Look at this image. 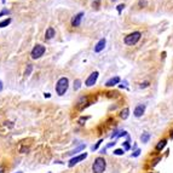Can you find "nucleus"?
Returning <instances> with one entry per match:
<instances>
[{"label":"nucleus","mask_w":173,"mask_h":173,"mask_svg":"<svg viewBox=\"0 0 173 173\" xmlns=\"http://www.w3.org/2000/svg\"><path fill=\"white\" fill-rule=\"evenodd\" d=\"M124 153H125L124 149H116V150H114V154H115V155H122Z\"/></svg>","instance_id":"obj_19"},{"label":"nucleus","mask_w":173,"mask_h":173,"mask_svg":"<svg viewBox=\"0 0 173 173\" xmlns=\"http://www.w3.org/2000/svg\"><path fill=\"white\" fill-rule=\"evenodd\" d=\"M128 115H130V109H128V108H125V109L121 111L120 117H121V119H124V120H126V119L128 117Z\"/></svg>","instance_id":"obj_13"},{"label":"nucleus","mask_w":173,"mask_h":173,"mask_svg":"<svg viewBox=\"0 0 173 173\" xmlns=\"http://www.w3.org/2000/svg\"><path fill=\"white\" fill-rule=\"evenodd\" d=\"M98 6H99V0H96V2H93V7L98 8Z\"/></svg>","instance_id":"obj_28"},{"label":"nucleus","mask_w":173,"mask_h":173,"mask_svg":"<svg viewBox=\"0 0 173 173\" xmlns=\"http://www.w3.org/2000/svg\"><path fill=\"white\" fill-rule=\"evenodd\" d=\"M45 51H46V49H45L44 45H41V44L35 45V46L33 47V50H32V58H33V59L40 58V57L45 53Z\"/></svg>","instance_id":"obj_4"},{"label":"nucleus","mask_w":173,"mask_h":173,"mask_svg":"<svg viewBox=\"0 0 173 173\" xmlns=\"http://www.w3.org/2000/svg\"><path fill=\"white\" fill-rule=\"evenodd\" d=\"M98 75H99V73H98V72H93V73H91V74L88 75V78L86 79V81H85V85H86L87 87L93 86V85L97 83Z\"/></svg>","instance_id":"obj_5"},{"label":"nucleus","mask_w":173,"mask_h":173,"mask_svg":"<svg viewBox=\"0 0 173 173\" xmlns=\"http://www.w3.org/2000/svg\"><path fill=\"white\" fill-rule=\"evenodd\" d=\"M1 2H2V4H5V0H1Z\"/></svg>","instance_id":"obj_33"},{"label":"nucleus","mask_w":173,"mask_h":173,"mask_svg":"<svg viewBox=\"0 0 173 173\" xmlns=\"http://www.w3.org/2000/svg\"><path fill=\"white\" fill-rule=\"evenodd\" d=\"M144 111H145V104H138V105L134 108L133 114H134L136 117H141V116H143Z\"/></svg>","instance_id":"obj_8"},{"label":"nucleus","mask_w":173,"mask_h":173,"mask_svg":"<svg viewBox=\"0 0 173 173\" xmlns=\"http://www.w3.org/2000/svg\"><path fill=\"white\" fill-rule=\"evenodd\" d=\"M107 167V162L103 158H97L92 165V171L93 173H103L105 171Z\"/></svg>","instance_id":"obj_2"},{"label":"nucleus","mask_w":173,"mask_h":173,"mask_svg":"<svg viewBox=\"0 0 173 173\" xmlns=\"http://www.w3.org/2000/svg\"><path fill=\"white\" fill-rule=\"evenodd\" d=\"M160 160H161V158H160V156H159V158H156V159L153 161V164H151V165H153V166H156V165H158V162H159Z\"/></svg>","instance_id":"obj_26"},{"label":"nucleus","mask_w":173,"mask_h":173,"mask_svg":"<svg viewBox=\"0 0 173 173\" xmlns=\"http://www.w3.org/2000/svg\"><path fill=\"white\" fill-rule=\"evenodd\" d=\"M84 148H85V144H81V145H80L79 148H76L75 150H73V151H70V153H69V155H74L75 153H78V151H80V150H83Z\"/></svg>","instance_id":"obj_18"},{"label":"nucleus","mask_w":173,"mask_h":173,"mask_svg":"<svg viewBox=\"0 0 173 173\" xmlns=\"http://www.w3.org/2000/svg\"><path fill=\"white\" fill-rule=\"evenodd\" d=\"M32 69H33L32 64H28V69L25 70V75H27V76H28V75H30V73H32Z\"/></svg>","instance_id":"obj_20"},{"label":"nucleus","mask_w":173,"mask_h":173,"mask_svg":"<svg viewBox=\"0 0 173 173\" xmlns=\"http://www.w3.org/2000/svg\"><path fill=\"white\" fill-rule=\"evenodd\" d=\"M166 145H167V139H166V138H164V139L159 141V143L155 145V150H156V151H161Z\"/></svg>","instance_id":"obj_11"},{"label":"nucleus","mask_w":173,"mask_h":173,"mask_svg":"<svg viewBox=\"0 0 173 173\" xmlns=\"http://www.w3.org/2000/svg\"><path fill=\"white\" fill-rule=\"evenodd\" d=\"M119 83H120V78H119V76H114V78H111V79H109V80L107 81L105 86L113 87V86H115V85H117Z\"/></svg>","instance_id":"obj_12"},{"label":"nucleus","mask_w":173,"mask_h":173,"mask_svg":"<svg viewBox=\"0 0 173 173\" xmlns=\"http://www.w3.org/2000/svg\"><path fill=\"white\" fill-rule=\"evenodd\" d=\"M113 1H114V0H113Z\"/></svg>","instance_id":"obj_34"},{"label":"nucleus","mask_w":173,"mask_h":173,"mask_svg":"<svg viewBox=\"0 0 173 173\" xmlns=\"http://www.w3.org/2000/svg\"><path fill=\"white\" fill-rule=\"evenodd\" d=\"M55 35H56V32H55V29L52 27H50V28L46 29V33H45V39L46 40H51Z\"/></svg>","instance_id":"obj_10"},{"label":"nucleus","mask_w":173,"mask_h":173,"mask_svg":"<svg viewBox=\"0 0 173 173\" xmlns=\"http://www.w3.org/2000/svg\"><path fill=\"white\" fill-rule=\"evenodd\" d=\"M105 39H100L97 44H96V46H94V52H102L103 50H104V47H105Z\"/></svg>","instance_id":"obj_9"},{"label":"nucleus","mask_w":173,"mask_h":173,"mask_svg":"<svg viewBox=\"0 0 173 173\" xmlns=\"http://www.w3.org/2000/svg\"><path fill=\"white\" fill-rule=\"evenodd\" d=\"M83 17H84V12H79L78 15H75V16L72 18V25H73V27H79V25L81 24Z\"/></svg>","instance_id":"obj_7"},{"label":"nucleus","mask_w":173,"mask_h":173,"mask_svg":"<svg viewBox=\"0 0 173 173\" xmlns=\"http://www.w3.org/2000/svg\"><path fill=\"white\" fill-rule=\"evenodd\" d=\"M170 137L173 139V130H171V132H170Z\"/></svg>","instance_id":"obj_30"},{"label":"nucleus","mask_w":173,"mask_h":173,"mask_svg":"<svg viewBox=\"0 0 173 173\" xmlns=\"http://www.w3.org/2000/svg\"><path fill=\"white\" fill-rule=\"evenodd\" d=\"M10 23H11V18H6V19H4V21H1V22H0V28L7 27Z\"/></svg>","instance_id":"obj_15"},{"label":"nucleus","mask_w":173,"mask_h":173,"mask_svg":"<svg viewBox=\"0 0 173 173\" xmlns=\"http://www.w3.org/2000/svg\"><path fill=\"white\" fill-rule=\"evenodd\" d=\"M0 173H4V168L2 167H0Z\"/></svg>","instance_id":"obj_32"},{"label":"nucleus","mask_w":173,"mask_h":173,"mask_svg":"<svg viewBox=\"0 0 173 173\" xmlns=\"http://www.w3.org/2000/svg\"><path fill=\"white\" fill-rule=\"evenodd\" d=\"M100 143H102V139H100V141H98V143H97V144H96V145H93V147H92V148H91V149H92V150H93V151H94V150H97V149H98V147H99V145H100Z\"/></svg>","instance_id":"obj_23"},{"label":"nucleus","mask_w":173,"mask_h":173,"mask_svg":"<svg viewBox=\"0 0 173 173\" xmlns=\"http://www.w3.org/2000/svg\"><path fill=\"white\" fill-rule=\"evenodd\" d=\"M86 158H87L86 153H84V154H81V155H78V156H75V158H73V159L69 161V167H73V166H75V165H76V164H79L80 161L85 160Z\"/></svg>","instance_id":"obj_6"},{"label":"nucleus","mask_w":173,"mask_h":173,"mask_svg":"<svg viewBox=\"0 0 173 173\" xmlns=\"http://www.w3.org/2000/svg\"><path fill=\"white\" fill-rule=\"evenodd\" d=\"M149 84H150V83H149V81H144V83H142V84H141V88H147V87L149 86Z\"/></svg>","instance_id":"obj_21"},{"label":"nucleus","mask_w":173,"mask_h":173,"mask_svg":"<svg viewBox=\"0 0 173 173\" xmlns=\"http://www.w3.org/2000/svg\"><path fill=\"white\" fill-rule=\"evenodd\" d=\"M141 155V149H137L133 154H132V158H137V156H139Z\"/></svg>","instance_id":"obj_24"},{"label":"nucleus","mask_w":173,"mask_h":173,"mask_svg":"<svg viewBox=\"0 0 173 173\" xmlns=\"http://www.w3.org/2000/svg\"><path fill=\"white\" fill-rule=\"evenodd\" d=\"M141 36H142V33L141 32H133L131 34H128L127 36H125V44L128 45V46H133L136 45L139 40H141Z\"/></svg>","instance_id":"obj_3"},{"label":"nucleus","mask_w":173,"mask_h":173,"mask_svg":"<svg viewBox=\"0 0 173 173\" xmlns=\"http://www.w3.org/2000/svg\"><path fill=\"white\" fill-rule=\"evenodd\" d=\"M124 8H125V4H120V5L117 6V12L121 13V11H122Z\"/></svg>","instance_id":"obj_22"},{"label":"nucleus","mask_w":173,"mask_h":173,"mask_svg":"<svg viewBox=\"0 0 173 173\" xmlns=\"http://www.w3.org/2000/svg\"><path fill=\"white\" fill-rule=\"evenodd\" d=\"M80 86H81V80L76 79V80L74 81V90H75V91H78V90L80 88Z\"/></svg>","instance_id":"obj_17"},{"label":"nucleus","mask_w":173,"mask_h":173,"mask_svg":"<svg viewBox=\"0 0 173 173\" xmlns=\"http://www.w3.org/2000/svg\"><path fill=\"white\" fill-rule=\"evenodd\" d=\"M149 139H150V133H148V132L143 133V134H142V137H141V141H142L143 143H148V142H149Z\"/></svg>","instance_id":"obj_14"},{"label":"nucleus","mask_w":173,"mask_h":173,"mask_svg":"<svg viewBox=\"0 0 173 173\" xmlns=\"http://www.w3.org/2000/svg\"><path fill=\"white\" fill-rule=\"evenodd\" d=\"M87 119H88V117H81V119H80V120H79V124H80V125H85V124H84V122H85V121H86Z\"/></svg>","instance_id":"obj_27"},{"label":"nucleus","mask_w":173,"mask_h":173,"mask_svg":"<svg viewBox=\"0 0 173 173\" xmlns=\"http://www.w3.org/2000/svg\"><path fill=\"white\" fill-rule=\"evenodd\" d=\"M1 90H2V83L0 81V91H1Z\"/></svg>","instance_id":"obj_31"},{"label":"nucleus","mask_w":173,"mask_h":173,"mask_svg":"<svg viewBox=\"0 0 173 173\" xmlns=\"http://www.w3.org/2000/svg\"><path fill=\"white\" fill-rule=\"evenodd\" d=\"M8 13H10V11H8V10H6V8H4V10L0 12V17H2L4 15H8Z\"/></svg>","instance_id":"obj_25"},{"label":"nucleus","mask_w":173,"mask_h":173,"mask_svg":"<svg viewBox=\"0 0 173 173\" xmlns=\"http://www.w3.org/2000/svg\"><path fill=\"white\" fill-rule=\"evenodd\" d=\"M130 143H131V142H130V137H128V139H127V141H126V142L122 144V147H124V150H125V151H127V150H130V149H131Z\"/></svg>","instance_id":"obj_16"},{"label":"nucleus","mask_w":173,"mask_h":173,"mask_svg":"<svg viewBox=\"0 0 173 173\" xmlns=\"http://www.w3.org/2000/svg\"><path fill=\"white\" fill-rule=\"evenodd\" d=\"M145 4H147V2H145L144 0H139V5H141V6H142V5H145Z\"/></svg>","instance_id":"obj_29"},{"label":"nucleus","mask_w":173,"mask_h":173,"mask_svg":"<svg viewBox=\"0 0 173 173\" xmlns=\"http://www.w3.org/2000/svg\"><path fill=\"white\" fill-rule=\"evenodd\" d=\"M69 87V80L67 78H61L56 84V92L58 96H63Z\"/></svg>","instance_id":"obj_1"}]
</instances>
